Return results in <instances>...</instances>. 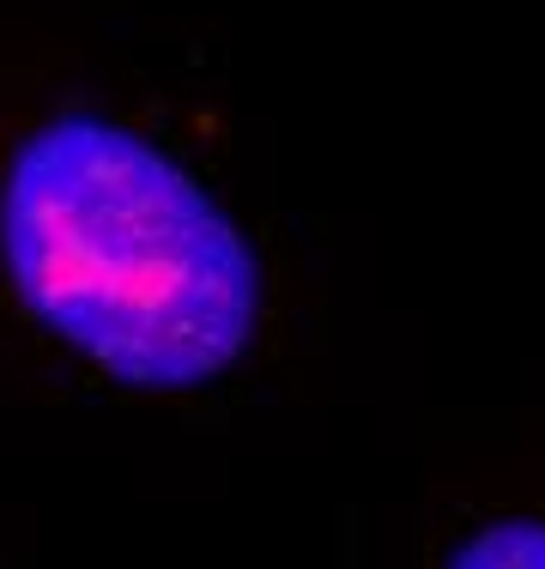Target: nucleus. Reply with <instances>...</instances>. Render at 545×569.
<instances>
[{"label": "nucleus", "mask_w": 545, "mask_h": 569, "mask_svg": "<svg viewBox=\"0 0 545 569\" xmlns=\"http://www.w3.org/2000/svg\"><path fill=\"white\" fill-rule=\"evenodd\" d=\"M455 563H490V569H545V515H497V521L473 527L455 551Z\"/></svg>", "instance_id": "f03ea898"}, {"label": "nucleus", "mask_w": 545, "mask_h": 569, "mask_svg": "<svg viewBox=\"0 0 545 569\" xmlns=\"http://www.w3.org/2000/svg\"><path fill=\"white\" fill-rule=\"evenodd\" d=\"M0 297L140 395H195L261 340L237 212L140 121L67 103L0 140Z\"/></svg>", "instance_id": "f257e3e1"}]
</instances>
